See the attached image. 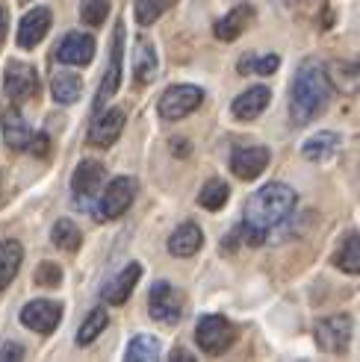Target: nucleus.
<instances>
[{
    "mask_svg": "<svg viewBox=\"0 0 360 362\" xmlns=\"http://www.w3.org/2000/svg\"><path fill=\"white\" fill-rule=\"evenodd\" d=\"M298 204V194L293 186L286 183H266L260 192H254L248 197L245 212H242V224H240V236L248 245H260L266 242V233L283 224L293 215Z\"/></svg>",
    "mask_w": 360,
    "mask_h": 362,
    "instance_id": "1",
    "label": "nucleus"
},
{
    "mask_svg": "<svg viewBox=\"0 0 360 362\" xmlns=\"http://www.w3.org/2000/svg\"><path fill=\"white\" fill-rule=\"evenodd\" d=\"M331 80H328V71L316 65V62H308L296 71L293 77V86H290V118L296 127H304L316 121L325 106L331 100Z\"/></svg>",
    "mask_w": 360,
    "mask_h": 362,
    "instance_id": "2",
    "label": "nucleus"
},
{
    "mask_svg": "<svg viewBox=\"0 0 360 362\" xmlns=\"http://www.w3.org/2000/svg\"><path fill=\"white\" fill-rule=\"evenodd\" d=\"M233 339H237V327H233L225 315H204L195 327L198 348H201L204 354H210V356L225 354L233 345Z\"/></svg>",
    "mask_w": 360,
    "mask_h": 362,
    "instance_id": "3",
    "label": "nucleus"
},
{
    "mask_svg": "<svg viewBox=\"0 0 360 362\" xmlns=\"http://www.w3.org/2000/svg\"><path fill=\"white\" fill-rule=\"evenodd\" d=\"M136 197V180L133 177H116L106 192L101 194L98 201V209H95V218L98 221H113L118 215L128 212V206L133 204Z\"/></svg>",
    "mask_w": 360,
    "mask_h": 362,
    "instance_id": "4",
    "label": "nucleus"
},
{
    "mask_svg": "<svg viewBox=\"0 0 360 362\" xmlns=\"http://www.w3.org/2000/svg\"><path fill=\"white\" fill-rule=\"evenodd\" d=\"M313 339H316V345L322 351H328V354H346L349 351V341H351V318L339 313V315L316 321Z\"/></svg>",
    "mask_w": 360,
    "mask_h": 362,
    "instance_id": "5",
    "label": "nucleus"
},
{
    "mask_svg": "<svg viewBox=\"0 0 360 362\" xmlns=\"http://www.w3.org/2000/svg\"><path fill=\"white\" fill-rule=\"evenodd\" d=\"M204 100V92L198 86H171L166 88V95L159 98V115L166 121H177V118H186L189 112H195Z\"/></svg>",
    "mask_w": 360,
    "mask_h": 362,
    "instance_id": "6",
    "label": "nucleus"
},
{
    "mask_svg": "<svg viewBox=\"0 0 360 362\" xmlns=\"http://www.w3.org/2000/svg\"><path fill=\"white\" fill-rule=\"evenodd\" d=\"M148 313L159 324H177L180 321V315H184V303H180V295H177V288L171 283L159 280V283L151 286Z\"/></svg>",
    "mask_w": 360,
    "mask_h": 362,
    "instance_id": "7",
    "label": "nucleus"
},
{
    "mask_svg": "<svg viewBox=\"0 0 360 362\" xmlns=\"http://www.w3.org/2000/svg\"><path fill=\"white\" fill-rule=\"evenodd\" d=\"M4 86H6V95L15 103H24L39 92V74H35V68L27 65V62H9Z\"/></svg>",
    "mask_w": 360,
    "mask_h": 362,
    "instance_id": "8",
    "label": "nucleus"
},
{
    "mask_svg": "<svg viewBox=\"0 0 360 362\" xmlns=\"http://www.w3.org/2000/svg\"><path fill=\"white\" fill-rule=\"evenodd\" d=\"M121 57H124V24L118 21V24H116V33H113L110 65H106V74H103V80H101V92H98V98H95L98 110L118 92V86H121Z\"/></svg>",
    "mask_w": 360,
    "mask_h": 362,
    "instance_id": "9",
    "label": "nucleus"
},
{
    "mask_svg": "<svg viewBox=\"0 0 360 362\" xmlns=\"http://www.w3.org/2000/svg\"><path fill=\"white\" fill-rule=\"evenodd\" d=\"M62 318V306L57 300H30L21 310V324L35 333H53Z\"/></svg>",
    "mask_w": 360,
    "mask_h": 362,
    "instance_id": "10",
    "label": "nucleus"
},
{
    "mask_svg": "<svg viewBox=\"0 0 360 362\" xmlns=\"http://www.w3.org/2000/svg\"><path fill=\"white\" fill-rule=\"evenodd\" d=\"M124 110H118V106H110V110H101L92 121V127H89V141L95 144V148H110V144L121 136L124 130Z\"/></svg>",
    "mask_w": 360,
    "mask_h": 362,
    "instance_id": "11",
    "label": "nucleus"
},
{
    "mask_svg": "<svg viewBox=\"0 0 360 362\" xmlns=\"http://www.w3.org/2000/svg\"><path fill=\"white\" fill-rule=\"evenodd\" d=\"M103 177H106V171H103L101 162H95V159H83L80 165L74 168V177H71V192H74V197L83 204V201H89V197H95V194H98V189H101V183H103Z\"/></svg>",
    "mask_w": 360,
    "mask_h": 362,
    "instance_id": "12",
    "label": "nucleus"
},
{
    "mask_svg": "<svg viewBox=\"0 0 360 362\" xmlns=\"http://www.w3.org/2000/svg\"><path fill=\"white\" fill-rule=\"evenodd\" d=\"M95 57V39L86 33H68L57 47V59L62 65H89Z\"/></svg>",
    "mask_w": 360,
    "mask_h": 362,
    "instance_id": "13",
    "label": "nucleus"
},
{
    "mask_svg": "<svg viewBox=\"0 0 360 362\" xmlns=\"http://www.w3.org/2000/svg\"><path fill=\"white\" fill-rule=\"evenodd\" d=\"M47 30H50V9H45V6L30 9L21 18V27H18V47L33 50L47 35Z\"/></svg>",
    "mask_w": 360,
    "mask_h": 362,
    "instance_id": "14",
    "label": "nucleus"
},
{
    "mask_svg": "<svg viewBox=\"0 0 360 362\" xmlns=\"http://www.w3.org/2000/svg\"><path fill=\"white\" fill-rule=\"evenodd\" d=\"M269 165L266 148H237L230 153V171L240 180H257Z\"/></svg>",
    "mask_w": 360,
    "mask_h": 362,
    "instance_id": "15",
    "label": "nucleus"
},
{
    "mask_svg": "<svg viewBox=\"0 0 360 362\" xmlns=\"http://www.w3.org/2000/svg\"><path fill=\"white\" fill-rule=\"evenodd\" d=\"M139 277H142V265H139V262H130L128 268H121L118 274L103 286V300L113 303V306L128 303V298H130V292L136 288Z\"/></svg>",
    "mask_w": 360,
    "mask_h": 362,
    "instance_id": "16",
    "label": "nucleus"
},
{
    "mask_svg": "<svg viewBox=\"0 0 360 362\" xmlns=\"http://www.w3.org/2000/svg\"><path fill=\"white\" fill-rule=\"evenodd\" d=\"M325 71H328V80L334 88H339V92H346V95H360V53L351 59H337Z\"/></svg>",
    "mask_w": 360,
    "mask_h": 362,
    "instance_id": "17",
    "label": "nucleus"
},
{
    "mask_svg": "<svg viewBox=\"0 0 360 362\" xmlns=\"http://www.w3.org/2000/svg\"><path fill=\"white\" fill-rule=\"evenodd\" d=\"M269 100H272L269 86H251L248 92H242L237 100H233L230 112H233V118H240V121H254L269 106Z\"/></svg>",
    "mask_w": 360,
    "mask_h": 362,
    "instance_id": "18",
    "label": "nucleus"
},
{
    "mask_svg": "<svg viewBox=\"0 0 360 362\" xmlns=\"http://www.w3.org/2000/svg\"><path fill=\"white\" fill-rule=\"evenodd\" d=\"M201 245H204V233H201V227L192 224V221L180 224L169 236V253H171V257H180V259L195 257V253L201 250Z\"/></svg>",
    "mask_w": 360,
    "mask_h": 362,
    "instance_id": "19",
    "label": "nucleus"
},
{
    "mask_svg": "<svg viewBox=\"0 0 360 362\" xmlns=\"http://www.w3.org/2000/svg\"><path fill=\"white\" fill-rule=\"evenodd\" d=\"M251 18H254V9H251L248 4H242V6H237V9H230L225 18H219V21H215V27H213L215 39H219V42H233V39H240V35L248 30Z\"/></svg>",
    "mask_w": 360,
    "mask_h": 362,
    "instance_id": "20",
    "label": "nucleus"
},
{
    "mask_svg": "<svg viewBox=\"0 0 360 362\" xmlns=\"http://www.w3.org/2000/svg\"><path fill=\"white\" fill-rule=\"evenodd\" d=\"M4 136H6V144L12 151H24L30 148V141H33V130H30V124L24 121L21 112H4Z\"/></svg>",
    "mask_w": 360,
    "mask_h": 362,
    "instance_id": "21",
    "label": "nucleus"
},
{
    "mask_svg": "<svg viewBox=\"0 0 360 362\" xmlns=\"http://www.w3.org/2000/svg\"><path fill=\"white\" fill-rule=\"evenodd\" d=\"M133 77L142 86L157 77V53H154V45L148 39L136 42V50H133Z\"/></svg>",
    "mask_w": 360,
    "mask_h": 362,
    "instance_id": "22",
    "label": "nucleus"
},
{
    "mask_svg": "<svg viewBox=\"0 0 360 362\" xmlns=\"http://www.w3.org/2000/svg\"><path fill=\"white\" fill-rule=\"evenodd\" d=\"M21 262H24V247H21V242H15V239L0 242V288H6V286L15 280Z\"/></svg>",
    "mask_w": 360,
    "mask_h": 362,
    "instance_id": "23",
    "label": "nucleus"
},
{
    "mask_svg": "<svg viewBox=\"0 0 360 362\" xmlns=\"http://www.w3.org/2000/svg\"><path fill=\"white\" fill-rule=\"evenodd\" d=\"M337 151H339V136L337 133H316L301 144V153L310 162H325V159L337 156Z\"/></svg>",
    "mask_w": 360,
    "mask_h": 362,
    "instance_id": "24",
    "label": "nucleus"
},
{
    "mask_svg": "<svg viewBox=\"0 0 360 362\" xmlns=\"http://www.w3.org/2000/svg\"><path fill=\"white\" fill-rule=\"evenodd\" d=\"M334 265L346 274H360V233H349L334 253Z\"/></svg>",
    "mask_w": 360,
    "mask_h": 362,
    "instance_id": "25",
    "label": "nucleus"
},
{
    "mask_svg": "<svg viewBox=\"0 0 360 362\" xmlns=\"http://www.w3.org/2000/svg\"><path fill=\"white\" fill-rule=\"evenodd\" d=\"M50 95L57 103H77L80 95H83V80L77 74H71V71H62V74L53 77Z\"/></svg>",
    "mask_w": 360,
    "mask_h": 362,
    "instance_id": "26",
    "label": "nucleus"
},
{
    "mask_svg": "<svg viewBox=\"0 0 360 362\" xmlns=\"http://www.w3.org/2000/svg\"><path fill=\"white\" fill-rule=\"evenodd\" d=\"M124 359L128 362H154V359H159V341L154 336H136V339H130L128 351H124Z\"/></svg>",
    "mask_w": 360,
    "mask_h": 362,
    "instance_id": "27",
    "label": "nucleus"
},
{
    "mask_svg": "<svg viewBox=\"0 0 360 362\" xmlns=\"http://www.w3.org/2000/svg\"><path fill=\"white\" fill-rule=\"evenodd\" d=\"M50 239H53V245H57L60 250H68V253H74V250L80 247V242H83L77 224H74V221H68V218H60L57 224H53Z\"/></svg>",
    "mask_w": 360,
    "mask_h": 362,
    "instance_id": "28",
    "label": "nucleus"
},
{
    "mask_svg": "<svg viewBox=\"0 0 360 362\" xmlns=\"http://www.w3.org/2000/svg\"><path fill=\"white\" fill-rule=\"evenodd\" d=\"M227 197H230L227 183H222V180H210V183H204L201 194H198V204H201L204 209H210V212H219L227 204Z\"/></svg>",
    "mask_w": 360,
    "mask_h": 362,
    "instance_id": "29",
    "label": "nucleus"
},
{
    "mask_svg": "<svg viewBox=\"0 0 360 362\" xmlns=\"http://www.w3.org/2000/svg\"><path fill=\"white\" fill-rule=\"evenodd\" d=\"M106 324H110V318H106V310H92L89 313V318L83 321V327L77 333V345H92V341L106 330Z\"/></svg>",
    "mask_w": 360,
    "mask_h": 362,
    "instance_id": "30",
    "label": "nucleus"
},
{
    "mask_svg": "<svg viewBox=\"0 0 360 362\" xmlns=\"http://www.w3.org/2000/svg\"><path fill=\"white\" fill-rule=\"evenodd\" d=\"M281 65V59L275 53H269V57H254V53H248V57L240 59V74H275Z\"/></svg>",
    "mask_w": 360,
    "mask_h": 362,
    "instance_id": "31",
    "label": "nucleus"
},
{
    "mask_svg": "<svg viewBox=\"0 0 360 362\" xmlns=\"http://www.w3.org/2000/svg\"><path fill=\"white\" fill-rule=\"evenodd\" d=\"M169 6H171L169 0H136V21H139L142 27H148V24H154Z\"/></svg>",
    "mask_w": 360,
    "mask_h": 362,
    "instance_id": "32",
    "label": "nucleus"
},
{
    "mask_svg": "<svg viewBox=\"0 0 360 362\" xmlns=\"http://www.w3.org/2000/svg\"><path fill=\"white\" fill-rule=\"evenodd\" d=\"M106 15H110V0H83L80 18H83L86 24L101 27V24L106 21Z\"/></svg>",
    "mask_w": 360,
    "mask_h": 362,
    "instance_id": "33",
    "label": "nucleus"
},
{
    "mask_svg": "<svg viewBox=\"0 0 360 362\" xmlns=\"http://www.w3.org/2000/svg\"><path fill=\"white\" fill-rule=\"evenodd\" d=\"M35 283L39 286H60L62 283V268L53 262H42L35 268Z\"/></svg>",
    "mask_w": 360,
    "mask_h": 362,
    "instance_id": "34",
    "label": "nucleus"
},
{
    "mask_svg": "<svg viewBox=\"0 0 360 362\" xmlns=\"http://www.w3.org/2000/svg\"><path fill=\"white\" fill-rule=\"evenodd\" d=\"M30 151L33 153H39V156H45L47 153V136H33V141H30Z\"/></svg>",
    "mask_w": 360,
    "mask_h": 362,
    "instance_id": "35",
    "label": "nucleus"
},
{
    "mask_svg": "<svg viewBox=\"0 0 360 362\" xmlns=\"http://www.w3.org/2000/svg\"><path fill=\"white\" fill-rule=\"evenodd\" d=\"M21 356H24L21 345H4V351H0V359H21Z\"/></svg>",
    "mask_w": 360,
    "mask_h": 362,
    "instance_id": "36",
    "label": "nucleus"
},
{
    "mask_svg": "<svg viewBox=\"0 0 360 362\" xmlns=\"http://www.w3.org/2000/svg\"><path fill=\"white\" fill-rule=\"evenodd\" d=\"M6 27H9L6 24V9L0 6V42H4V35H6Z\"/></svg>",
    "mask_w": 360,
    "mask_h": 362,
    "instance_id": "37",
    "label": "nucleus"
},
{
    "mask_svg": "<svg viewBox=\"0 0 360 362\" xmlns=\"http://www.w3.org/2000/svg\"><path fill=\"white\" fill-rule=\"evenodd\" d=\"M171 359H189V362H192V354H184V351H174V354H171Z\"/></svg>",
    "mask_w": 360,
    "mask_h": 362,
    "instance_id": "38",
    "label": "nucleus"
},
{
    "mask_svg": "<svg viewBox=\"0 0 360 362\" xmlns=\"http://www.w3.org/2000/svg\"><path fill=\"white\" fill-rule=\"evenodd\" d=\"M169 4H174V0H169Z\"/></svg>",
    "mask_w": 360,
    "mask_h": 362,
    "instance_id": "39",
    "label": "nucleus"
}]
</instances>
